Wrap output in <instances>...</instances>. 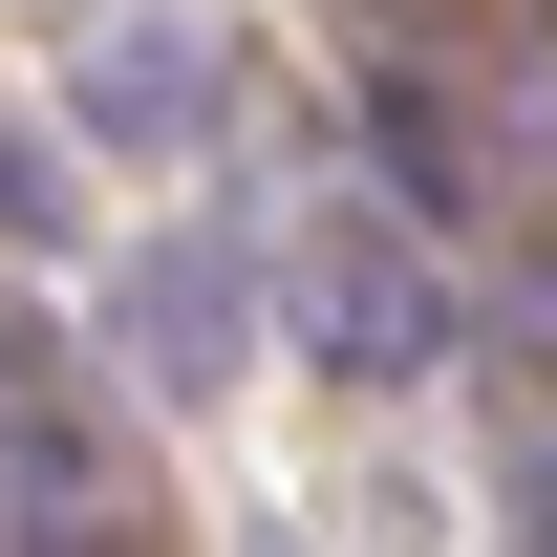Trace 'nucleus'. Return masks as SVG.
Returning a JSON list of instances; mask_svg holds the SVG:
<instances>
[{"mask_svg":"<svg viewBox=\"0 0 557 557\" xmlns=\"http://www.w3.org/2000/svg\"><path fill=\"white\" fill-rule=\"evenodd\" d=\"M86 536H129V429L0 344V557H86Z\"/></svg>","mask_w":557,"mask_h":557,"instance_id":"obj_1","label":"nucleus"},{"mask_svg":"<svg viewBox=\"0 0 557 557\" xmlns=\"http://www.w3.org/2000/svg\"><path fill=\"white\" fill-rule=\"evenodd\" d=\"M300 300H322V344H344V364H429V278L386 258V236H322Z\"/></svg>","mask_w":557,"mask_h":557,"instance_id":"obj_2","label":"nucleus"},{"mask_svg":"<svg viewBox=\"0 0 557 557\" xmlns=\"http://www.w3.org/2000/svg\"><path fill=\"white\" fill-rule=\"evenodd\" d=\"M515 493H536V536H557V450H515Z\"/></svg>","mask_w":557,"mask_h":557,"instance_id":"obj_3","label":"nucleus"}]
</instances>
